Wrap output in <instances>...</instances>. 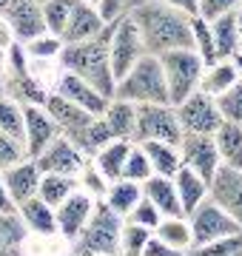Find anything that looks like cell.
<instances>
[{
    "mask_svg": "<svg viewBox=\"0 0 242 256\" xmlns=\"http://www.w3.org/2000/svg\"><path fill=\"white\" fill-rule=\"evenodd\" d=\"M126 14L134 18L148 54L160 57L171 48H194L191 14L168 6L166 0H140Z\"/></svg>",
    "mask_w": 242,
    "mask_h": 256,
    "instance_id": "1",
    "label": "cell"
},
{
    "mask_svg": "<svg viewBox=\"0 0 242 256\" xmlns=\"http://www.w3.org/2000/svg\"><path fill=\"white\" fill-rule=\"evenodd\" d=\"M108 37H112V23H106V28L97 37H88V40H80V43H66L63 52L57 54V60H60V66H63L66 72L80 74L83 80L97 86L102 94L114 97L117 77L112 72Z\"/></svg>",
    "mask_w": 242,
    "mask_h": 256,
    "instance_id": "2",
    "label": "cell"
},
{
    "mask_svg": "<svg viewBox=\"0 0 242 256\" xmlns=\"http://www.w3.org/2000/svg\"><path fill=\"white\" fill-rule=\"evenodd\" d=\"M114 97L128 102H171L166 72L157 54H146L122 74L114 86Z\"/></svg>",
    "mask_w": 242,
    "mask_h": 256,
    "instance_id": "3",
    "label": "cell"
},
{
    "mask_svg": "<svg viewBox=\"0 0 242 256\" xmlns=\"http://www.w3.org/2000/svg\"><path fill=\"white\" fill-rule=\"evenodd\" d=\"M120 234H122V216L108 202H97L92 208V216L83 225V230L74 239L77 254H120Z\"/></svg>",
    "mask_w": 242,
    "mask_h": 256,
    "instance_id": "4",
    "label": "cell"
},
{
    "mask_svg": "<svg viewBox=\"0 0 242 256\" xmlns=\"http://www.w3.org/2000/svg\"><path fill=\"white\" fill-rule=\"evenodd\" d=\"M162 72H166V82H168V97L171 106H177L200 88L202 80L205 63L202 57L196 54V48H171L166 54H160Z\"/></svg>",
    "mask_w": 242,
    "mask_h": 256,
    "instance_id": "5",
    "label": "cell"
},
{
    "mask_svg": "<svg viewBox=\"0 0 242 256\" xmlns=\"http://www.w3.org/2000/svg\"><path fill=\"white\" fill-rule=\"evenodd\" d=\"M160 140L180 146L182 126H180L177 108L171 102H137V126H134V142Z\"/></svg>",
    "mask_w": 242,
    "mask_h": 256,
    "instance_id": "6",
    "label": "cell"
},
{
    "mask_svg": "<svg viewBox=\"0 0 242 256\" xmlns=\"http://www.w3.org/2000/svg\"><path fill=\"white\" fill-rule=\"evenodd\" d=\"M146 54L142 46L140 28L134 23L131 14H120L117 20H112V37H108V57H112V72L120 80L131 66Z\"/></svg>",
    "mask_w": 242,
    "mask_h": 256,
    "instance_id": "7",
    "label": "cell"
},
{
    "mask_svg": "<svg viewBox=\"0 0 242 256\" xmlns=\"http://www.w3.org/2000/svg\"><path fill=\"white\" fill-rule=\"evenodd\" d=\"M188 222H191V236H194L191 254H194L196 248L208 245V242H214V239H220V236L240 234V230H242L240 222L234 220L220 202L211 200V196H205V200L200 202V208L188 216Z\"/></svg>",
    "mask_w": 242,
    "mask_h": 256,
    "instance_id": "8",
    "label": "cell"
},
{
    "mask_svg": "<svg viewBox=\"0 0 242 256\" xmlns=\"http://www.w3.org/2000/svg\"><path fill=\"white\" fill-rule=\"evenodd\" d=\"M174 108H177L182 134H216V128L225 122L222 114H220V106H216V97L205 94L202 88L188 94Z\"/></svg>",
    "mask_w": 242,
    "mask_h": 256,
    "instance_id": "9",
    "label": "cell"
},
{
    "mask_svg": "<svg viewBox=\"0 0 242 256\" xmlns=\"http://www.w3.org/2000/svg\"><path fill=\"white\" fill-rule=\"evenodd\" d=\"M180 154H182V165H188L191 171H196L208 185H211L214 174L220 171V165H222L214 134H182V140H180Z\"/></svg>",
    "mask_w": 242,
    "mask_h": 256,
    "instance_id": "10",
    "label": "cell"
},
{
    "mask_svg": "<svg viewBox=\"0 0 242 256\" xmlns=\"http://www.w3.org/2000/svg\"><path fill=\"white\" fill-rule=\"evenodd\" d=\"M34 160H38L43 174H72L74 176L86 168V154L66 134L54 137Z\"/></svg>",
    "mask_w": 242,
    "mask_h": 256,
    "instance_id": "11",
    "label": "cell"
},
{
    "mask_svg": "<svg viewBox=\"0 0 242 256\" xmlns=\"http://www.w3.org/2000/svg\"><path fill=\"white\" fill-rule=\"evenodd\" d=\"M3 18L9 20L12 34L20 43H28L32 37L48 32L46 18H43V3H38V0H12L3 12Z\"/></svg>",
    "mask_w": 242,
    "mask_h": 256,
    "instance_id": "12",
    "label": "cell"
},
{
    "mask_svg": "<svg viewBox=\"0 0 242 256\" xmlns=\"http://www.w3.org/2000/svg\"><path fill=\"white\" fill-rule=\"evenodd\" d=\"M23 120H26L23 142H26L28 156H38L40 151L52 142V140L63 134L60 126L54 122V117H52L43 106H23Z\"/></svg>",
    "mask_w": 242,
    "mask_h": 256,
    "instance_id": "13",
    "label": "cell"
},
{
    "mask_svg": "<svg viewBox=\"0 0 242 256\" xmlns=\"http://www.w3.org/2000/svg\"><path fill=\"white\" fill-rule=\"evenodd\" d=\"M208 196L220 202L242 228V171L220 165V171L214 174L211 185H208Z\"/></svg>",
    "mask_w": 242,
    "mask_h": 256,
    "instance_id": "14",
    "label": "cell"
},
{
    "mask_svg": "<svg viewBox=\"0 0 242 256\" xmlns=\"http://www.w3.org/2000/svg\"><path fill=\"white\" fill-rule=\"evenodd\" d=\"M57 92L63 94V97H68L72 102H77L80 108L97 114V117H102V111L108 108V102H112V97H108V94H102L97 86H92L88 80H83V77H80V74H74V72H66L63 77H60V82H57Z\"/></svg>",
    "mask_w": 242,
    "mask_h": 256,
    "instance_id": "15",
    "label": "cell"
},
{
    "mask_svg": "<svg viewBox=\"0 0 242 256\" xmlns=\"http://www.w3.org/2000/svg\"><path fill=\"white\" fill-rule=\"evenodd\" d=\"M0 174H3V182H6V188H9V196L14 200V205L32 200V196H38L43 171H40V165H38L34 156H26V160H20L18 165L3 168Z\"/></svg>",
    "mask_w": 242,
    "mask_h": 256,
    "instance_id": "16",
    "label": "cell"
},
{
    "mask_svg": "<svg viewBox=\"0 0 242 256\" xmlns=\"http://www.w3.org/2000/svg\"><path fill=\"white\" fill-rule=\"evenodd\" d=\"M106 28V20H102L100 9L94 3H86V0H77L72 14H68V23L63 28V43H80V40H88V37H97Z\"/></svg>",
    "mask_w": 242,
    "mask_h": 256,
    "instance_id": "17",
    "label": "cell"
},
{
    "mask_svg": "<svg viewBox=\"0 0 242 256\" xmlns=\"http://www.w3.org/2000/svg\"><path fill=\"white\" fill-rule=\"evenodd\" d=\"M43 108L54 117V122L60 126V131H63L66 137H72V134H77L80 128H86L88 122H92L97 114H92V111L80 108L77 102H72L68 97H63L60 92L48 94L46 102H43Z\"/></svg>",
    "mask_w": 242,
    "mask_h": 256,
    "instance_id": "18",
    "label": "cell"
},
{
    "mask_svg": "<svg viewBox=\"0 0 242 256\" xmlns=\"http://www.w3.org/2000/svg\"><path fill=\"white\" fill-rule=\"evenodd\" d=\"M92 208H94V202L88 200L86 194H77L74 191L68 200H63L54 208V214H57V230H60L66 239H72V242H74L77 234L83 230V225L88 222V216H92Z\"/></svg>",
    "mask_w": 242,
    "mask_h": 256,
    "instance_id": "19",
    "label": "cell"
},
{
    "mask_svg": "<svg viewBox=\"0 0 242 256\" xmlns=\"http://www.w3.org/2000/svg\"><path fill=\"white\" fill-rule=\"evenodd\" d=\"M3 94L18 100L20 106H43L48 94L38 86V80L28 74V66H6V86Z\"/></svg>",
    "mask_w": 242,
    "mask_h": 256,
    "instance_id": "20",
    "label": "cell"
},
{
    "mask_svg": "<svg viewBox=\"0 0 242 256\" xmlns=\"http://www.w3.org/2000/svg\"><path fill=\"white\" fill-rule=\"evenodd\" d=\"M142 196H148L162 216H186L182 205H180V194L174 185V176H162V174H151L142 182Z\"/></svg>",
    "mask_w": 242,
    "mask_h": 256,
    "instance_id": "21",
    "label": "cell"
},
{
    "mask_svg": "<svg viewBox=\"0 0 242 256\" xmlns=\"http://www.w3.org/2000/svg\"><path fill=\"white\" fill-rule=\"evenodd\" d=\"M174 185H177L180 205H182V214H186V216H191V214L200 208V202L208 196V182H205L196 171H191L188 165H182L177 174H174Z\"/></svg>",
    "mask_w": 242,
    "mask_h": 256,
    "instance_id": "22",
    "label": "cell"
},
{
    "mask_svg": "<svg viewBox=\"0 0 242 256\" xmlns=\"http://www.w3.org/2000/svg\"><path fill=\"white\" fill-rule=\"evenodd\" d=\"M18 214L23 216L26 228L34 230V234H40V236H48V234H54V230H57V214H54V208H52L46 200H40V196H32V200L20 202Z\"/></svg>",
    "mask_w": 242,
    "mask_h": 256,
    "instance_id": "23",
    "label": "cell"
},
{
    "mask_svg": "<svg viewBox=\"0 0 242 256\" xmlns=\"http://www.w3.org/2000/svg\"><path fill=\"white\" fill-rule=\"evenodd\" d=\"M102 120L108 122L114 140H134V126H137V102L112 97L108 108L102 111Z\"/></svg>",
    "mask_w": 242,
    "mask_h": 256,
    "instance_id": "24",
    "label": "cell"
},
{
    "mask_svg": "<svg viewBox=\"0 0 242 256\" xmlns=\"http://www.w3.org/2000/svg\"><path fill=\"white\" fill-rule=\"evenodd\" d=\"M146 156H148L154 174L162 176H174L182 168V154H180V146H171V142H160V140H146L140 142Z\"/></svg>",
    "mask_w": 242,
    "mask_h": 256,
    "instance_id": "25",
    "label": "cell"
},
{
    "mask_svg": "<svg viewBox=\"0 0 242 256\" xmlns=\"http://www.w3.org/2000/svg\"><path fill=\"white\" fill-rule=\"evenodd\" d=\"M131 146H134V140H112L108 146H102L94 154V165L100 168V174L106 180H120L122 176V165L128 160Z\"/></svg>",
    "mask_w": 242,
    "mask_h": 256,
    "instance_id": "26",
    "label": "cell"
},
{
    "mask_svg": "<svg viewBox=\"0 0 242 256\" xmlns=\"http://www.w3.org/2000/svg\"><path fill=\"white\" fill-rule=\"evenodd\" d=\"M214 140H216V148H220L222 165L242 171V126L240 122H228L225 120L222 126L216 128Z\"/></svg>",
    "mask_w": 242,
    "mask_h": 256,
    "instance_id": "27",
    "label": "cell"
},
{
    "mask_svg": "<svg viewBox=\"0 0 242 256\" xmlns=\"http://www.w3.org/2000/svg\"><path fill=\"white\" fill-rule=\"evenodd\" d=\"M234 82H240V74H236V66L228 60H216V63L205 66L202 72V80H200V88L211 97H220L222 92H228Z\"/></svg>",
    "mask_w": 242,
    "mask_h": 256,
    "instance_id": "28",
    "label": "cell"
},
{
    "mask_svg": "<svg viewBox=\"0 0 242 256\" xmlns=\"http://www.w3.org/2000/svg\"><path fill=\"white\" fill-rule=\"evenodd\" d=\"M154 234H157L162 242H168V248H171L174 254H180V250H191V245H194L188 216H162L160 225L154 228Z\"/></svg>",
    "mask_w": 242,
    "mask_h": 256,
    "instance_id": "29",
    "label": "cell"
},
{
    "mask_svg": "<svg viewBox=\"0 0 242 256\" xmlns=\"http://www.w3.org/2000/svg\"><path fill=\"white\" fill-rule=\"evenodd\" d=\"M142 200V185L134 182V180H112V185L106 188V202H108V208H114L120 216H128L131 208Z\"/></svg>",
    "mask_w": 242,
    "mask_h": 256,
    "instance_id": "30",
    "label": "cell"
},
{
    "mask_svg": "<svg viewBox=\"0 0 242 256\" xmlns=\"http://www.w3.org/2000/svg\"><path fill=\"white\" fill-rule=\"evenodd\" d=\"M236 12V9H234ZM234 12L222 14V18L211 20V32H214V46H216V57L220 60H228V57L242 46V37H240V28H236V18Z\"/></svg>",
    "mask_w": 242,
    "mask_h": 256,
    "instance_id": "31",
    "label": "cell"
},
{
    "mask_svg": "<svg viewBox=\"0 0 242 256\" xmlns=\"http://www.w3.org/2000/svg\"><path fill=\"white\" fill-rule=\"evenodd\" d=\"M68 140H72V142L83 151V154H92L94 156L102 146H108V142H112L114 134H112V128H108V122H106V120L94 117L88 126L80 128V131H77V134H72Z\"/></svg>",
    "mask_w": 242,
    "mask_h": 256,
    "instance_id": "32",
    "label": "cell"
},
{
    "mask_svg": "<svg viewBox=\"0 0 242 256\" xmlns=\"http://www.w3.org/2000/svg\"><path fill=\"white\" fill-rule=\"evenodd\" d=\"M28 228L18 210H0V254H18Z\"/></svg>",
    "mask_w": 242,
    "mask_h": 256,
    "instance_id": "33",
    "label": "cell"
},
{
    "mask_svg": "<svg viewBox=\"0 0 242 256\" xmlns=\"http://www.w3.org/2000/svg\"><path fill=\"white\" fill-rule=\"evenodd\" d=\"M77 188V180L72 174H43L40 176V188H38V196L46 200L52 208H57L63 200H68Z\"/></svg>",
    "mask_w": 242,
    "mask_h": 256,
    "instance_id": "34",
    "label": "cell"
},
{
    "mask_svg": "<svg viewBox=\"0 0 242 256\" xmlns=\"http://www.w3.org/2000/svg\"><path fill=\"white\" fill-rule=\"evenodd\" d=\"M191 32H194V48H196V54L202 57V63L205 66L216 63L220 57H216L211 20H205V18H200V14H194V18H191Z\"/></svg>",
    "mask_w": 242,
    "mask_h": 256,
    "instance_id": "35",
    "label": "cell"
},
{
    "mask_svg": "<svg viewBox=\"0 0 242 256\" xmlns=\"http://www.w3.org/2000/svg\"><path fill=\"white\" fill-rule=\"evenodd\" d=\"M0 131H6V134L20 137V140H23V131H26L23 106L18 100L6 97V94H0Z\"/></svg>",
    "mask_w": 242,
    "mask_h": 256,
    "instance_id": "36",
    "label": "cell"
},
{
    "mask_svg": "<svg viewBox=\"0 0 242 256\" xmlns=\"http://www.w3.org/2000/svg\"><path fill=\"white\" fill-rule=\"evenodd\" d=\"M154 230L146 228V225H137V222H126L122 225V234H120V250L128 256H140L146 250V242L151 239Z\"/></svg>",
    "mask_w": 242,
    "mask_h": 256,
    "instance_id": "37",
    "label": "cell"
},
{
    "mask_svg": "<svg viewBox=\"0 0 242 256\" xmlns=\"http://www.w3.org/2000/svg\"><path fill=\"white\" fill-rule=\"evenodd\" d=\"M77 0H43V18H46V28L54 34H63L68 14L74 9Z\"/></svg>",
    "mask_w": 242,
    "mask_h": 256,
    "instance_id": "38",
    "label": "cell"
},
{
    "mask_svg": "<svg viewBox=\"0 0 242 256\" xmlns=\"http://www.w3.org/2000/svg\"><path fill=\"white\" fill-rule=\"evenodd\" d=\"M151 174H154V168H151V162H148V156H146V151H142V146H140V142H137V146H131L128 160H126V165H122V176L142 185Z\"/></svg>",
    "mask_w": 242,
    "mask_h": 256,
    "instance_id": "39",
    "label": "cell"
},
{
    "mask_svg": "<svg viewBox=\"0 0 242 256\" xmlns=\"http://www.w3.org/2000/svg\"><path fill=\"white\" fill-rule=\"evenodd\" d=\"M26 46V52H28V57H57L60 52H63V37L60 34H54V32H43V34H38V37H32L28 43H23Z\"/></svg>",
    "mask_w": 242,
    "mask_h": 256,
    "instance_id": "40",
    "label": "cell"
},
{
    "mask_svg": "<svg viewBox=\"0 0 242 256\" xmlns=\"http://www.w3.org/2000/svg\"><path fill=\"white\" fill-rule=\"evenodd\" d=\"M216 106H220V114L228 122H240L242 126V80L234 82L228 92H222L216 97Z\"/></svg>",
    "mask_w": 242,
    "mask_h": 256,
    "instance_id": "41",
    "label": "cell"
},
{
    "mask_svg": "<svg viewBox=\"0 0 242 256\" xmlns=\"http://www.w3.org/2000/svg\"><path fill=\"white\" fill-rule=\"evenodd\" d=\"M28 151H26V142L20 137H12L6 131H0V171L9 168V165H18L20 160H26Z\"/></svg>",
    "mask_w": 242,
    "mask_h": 256,
    "instance_id": "42",
    "label": "cell"
},
{
    "mask_svg": "<svg viewBox=\"0 0 242 256\" xmlns=\"http://www.w3.org/2000/svg\"><path fill=\"white\" fill-rule=\"evenodd\" d=\"M194 254H222V256H236L242 254V230L240 234H228V236H220L208 245L196 248Z\"/></svg>",
    "mask_w": 242,
    "mask_h": 256,
    "instance_id": "43",
    "label": "cell"
},
{
    "mask_svg": "<svg viewBox=\"0 0 242 256\" xmlns=\"http://www.w3.org/2000/svg\"><path fill=\"white\" fill-rule=\"evenodd\" d=\"M128 220L131 222H137V225H146V228H157L160 225V220H162V214L157 210V205L148 200V196H142L134 208H131V214H128Z\"/></svg>",
    "mask_w": 242,
    "mask_h": 256,
    "instance_id": "44",
    "label": "cell"
},
{
    "mask_svg": "<svg viewBox=\"0 0 242 256\" xmlns=\"http://www.w3.org/2000/svg\"><path fill=\"white\" fill-rule=\"evenodd\" d=\"M236 6H240V0H200V18L216 20L228 12H234Z\"/></svg>",
    "mask_w": 242,
    "mask_h": 256,
    "instance_id": "45",
    "label": "cell"
},
{
    "mask_svg": "<svg viewBox=\"0 0 242 256\" xmlns=\"http://www.w3.org/2000/svg\"><path fill=\"white\" fill-rule=\"evenodd\" d=\"M80 174H83V185L88 188V191L100 194V196L106 194V188H108V185H106V176L100 174V168H97V165H86Z\"/></svg>",
    "mask_w": 242,
    "mask_h": 256,
    "instance_id": "46",
    "label": "cell"
},
{
    "mask_svg": "<svg viewBox=\"0 0 242 256\" xmlns=\"http://www.w3.org/2000/svg\"><path fill=\"white\" fill-rule=\"evenodd\" d=\"M100 14L106 23H112V20H117L120 14H126V0H100Z\"/></svg>",
    "mask_w": 242,
    "mask_h": 256,
    "instance_id": "47",
    "label": "cell"
},
{
    "mask_svg": "<svg viewBox=\"0 0 242 256\" xmlns=\"http://www.w3.org/2000/svg\"><path fill=\"white\" fill-rule=\"evenodd\" d=\"M142 254L154 256V254H174V250H171V248H168V242H162L157 234H151V239L146 242V250H142Z\"/></svg>",
    "mask_w": 242,
    "mask_h": 256,
    "instance_id": "48",
    "label": "cell"
},
{
    "mask_svg": "<svg viewBox=\"0 0 242 256\" xmlns=\"http://www.w3.org/2000/svg\"><path fill=\"white\" fill-rule=\"evenodd\" d=\"M168 6H174V9H180V12H186V14H200V0H166Z\"/></svg>",
    "mask_w": 242,
    "mask_h": 256,
    "instance_id": "49",
    "label": "cell"
},
{
    "mask_svg": "<svg viewBox=\"0 0 242 256\" xmlns=\"http://www.w3.org/2000/svg\"><path fill=\"white\" fill-rule=\"evenodd\" d=\"M0 210H18L14 200L9 196V188H6V182H3V174H0Z\"/></svg>",
    "mask_w": 242,
    "mask_h": 256,
    "instance_id": "50",
    "label": "cell"
},
{
    "mask_svg": "<svg viewBox=\"0 0 242 256\" xmlns=\"http://www.w3.org/2000/svg\"><path fill=\"white\" fill-rule=\"evenodd\" d=\"M0 46H3V48L12 46V26H9V20H6V18L0 20Z\"/></svg>",
    "mask_w": 242,
    "mask_h": 256,
    "instance_id": "51",
    "label": "cell"
},
{
    "mask_svg": "<svg viewBox=\"0 0 242 256\" xmlns=\"http://www.w3.org/2000/svg\"><path fill=\"white\" fill-rule=\"evenodd\" d=\"M3 86H6V48L0 46V94H3Z\"/></svg>",
    "mask_w": 242,
    "mask_h": 256,
    "instance_id": "52",
    "label": "cell"
},
{
    "mask_svg": "<svg viewBox=\"0 0 242 256\" xmlns=\"http://www.w3.org/2000/svg\"><path fill=\"white\" fill-rule=\"evenodd\" d=\"M231 63L236 66V74H240V80H242V48H236L231 54Z\"/></svg>",
    "mask_w": 242,
    "mask_h": 256,
    "instance_id": "53",
    "label": "cell"
},
{
    "mask_svg": "<svg viewBox=\"0 0 242 256\" xmlns=\"http://www.w3.org/2000/svg\"><path fill=\"white\" fill-rule=\"evenodd\" d=\"M234 18H236V28H240V37H242V6H236Z\"/></svg>",
    "mask_w": 242,
    "mask_h": 256,
    "instance_id": "54",
    "label": "cell"
},
{
    "mask_svg": "<svg viewBox=\"0 0 242 256\" xmlns=\"http://www.w3.org/2000/svg\"><path fill=\"white\" fill-rule=\"evenodd\" d=\"M12 0H0V14H3V12H6V6H9Z\"/></svg>",
    "mask_w": 242,
    "mask_h": 256,
    "instance_id": "55",
    "label": "cell"
},
{
    "mask_svg": "<svg viewBox=\"0 0 242 256\" xmlns=\"http://www.w3.org/2000/svg\"><path fill=\"white\" fill-rule=\"evenodd\" d=\"M86 3H94V6H100V0H86Z\"/></svg>",
    "mask_w": 242,
    "mask_h": 256,
    "instance_id": "56",
    "label": "cell"
},
{
    "mask_svg": "<svg viewBox=\"0 0 242 256\" xmlns=\"http://www.w3.org/2000/svg\"><path fill=\"white\" fill-rule=\"evenodd\" d=\"M38 3H43V0H38Z\"/></svg>",
    "mask_w": 242,
    "mask_h": 256,
    "instance_id": "57",
    "label": "cell"
},
{
    "mask_svg": "<svg viewBox=\"0 0 242 256\" xmlns=\"http://www.w3.org/2000/svg\"><path fill=\"white\" fill-rule=\"evenodd\" d=\"M240 6H242V0H240Z\"/></svg>",
    "mask_w": 242,
    "mask_h": 256,
    "instance_id": "58",
    "label": "cell"
},
{
    "mask_svg": "<svg viewBox=\"0 0 242 256\" xmlns=\"http://www.w3.org/2000/svg\"><path fill=\"white\" fill-rule=\"evenodd\" d=\"M240 48H242V46H240Z\"/></svg>",
    "mask_w": 242,
    "mask_h": 256,
    "instance_id": "59",
    "label": "cell"
}]
</instances>
